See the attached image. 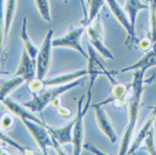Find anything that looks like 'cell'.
I'll return each mask as SVG.
<instances>
[{"label":"cell","mask_w":156,"mask_h":155,"mask_svg":"<svg viewBox=\"0 0 156 155\" xmlns=\"http://www.w3.org/2000/svg\"><path fill=\"white\" fill-rule=\"evenodd\" d=\"M151 67H156V47H151V49L148 52H146V55L142 58H140L134 64L121 69L119 72L122 74V72H127V71L140 70V69L147 70V69H149Z\"/></svg>","instance_id":"cell-17"},{"label":"cell","mask_w":156,"mask_h":155,"mask_svg":"<svg viewBox=\"0 0 156 155\" xmlns=\"http://www.w3.org/2000/svg\"><path fill=\"white\" fill-rule=\"evenodd\" d=\"M5 0H0V58L2 56V50L5 45V8H4Z\"/></svg>","instance_id":"cell-25"},{"label":"cell","mask_w":156,"mask_h":155,"mask_svg":"<svg viewBox=\"0 0 156 155\" xmlns=\"http://www.w3.org/2000/svg\"><path fill=\"white\" fill-rule=\"evenodd\" d=\"M14 76L22 77L25 82H29L36 77V58H33L25 49L22 52L20 64Z\"/></svg>","instance_id":"cell-11"},{"label":"cell","mask_w":156,"mask_h":155,"mask_svg":"<svg viewBox=\"0 0 156 155\" xmlns=\"http://www.w3.org/2000/svg\"><path fill=\"white\" fill-rule=\"evenodd\" d=\"M149 22L150 40L153 47H156V0H149Z\"/></svg>","instance_id":"cell-22"},{"label":"cell","mask_w":156,"mask_h":155,"mask_svg":"<svg viewBox=\"0 0 156 155\" xmlns=\"http://www.w3.org/2000/svg\"><path fill=\"white\" fill-rule=\"evenodd\" d=\"M86 1H87V4H90V1H91V0H86Z\"/></svg>","instance_id":"cell-35"},{"label":"cell","mask_w":156,"mask_h":155,"mask_svg":"<svg viewBox=\"0 0 156 155\" xmlns=\"http://www.w3.org/2000/svg\"><path fill=\"white\" fill-rule=\"evenodd\" d=\"M87 76V69H82V70L72 71V72H66V74H62V75H57L50 78H44L43 82L46 86H57V85L68 84L75 82L79 78L86 77Z\"/></svg>","instance_id":"cell-15"},{"label":"cell","mask_w":156,"mask_h":155,"mask_svg":"<svg viewBox=\"0 0 156 155\" xmlns=\"http://www.w3.org/2000/svg\"><path fill=\"white\" fill-rule=\"evenodd\" d=\"M21 40H22V43H23V49L26 50L33 58H36L37 56V52H39V48L34 45V42L32 41V39L29 38L28 32H27V18L23 19L22 21V28H21Z\"/></svg>","instance_id":"cell-20"},{"label":"cell","mask_w":156,"mask_h":155,"mask_svg":"<svg viewBox=\"0 0 156 155\" xmlns=\"http://www.w3.org/2000/svg\"><path fill=\"white\" fill-rule=\"evenodd\" d=\"M57 112H58V114L61 117H63V118H70L71 117V111L69 110V109H66V107H64V106H58L57 109Z\"/></svg>","instance_id":"cell-30"},{"label":"cell","mask_w":156,"mask_h":155,"mask_svg":"<svg viewBox=\"0 0 156 155\" xmlns=\"http://www.w3.org/2000/svg\"><path fill=\"white\" fill-rule=\"evenodd\" d=\"M44 86H46V85H44L43 79H40V78H37V77L33 78L32 81L28 82V89H29V91H30L32 93H34V95L41 92V91L43 90Z\"/></svg>","instance_id":"cell-28"},{"label":"cell","mask_w":156,"mask_h":155,"mask_svg":"<svg viewBox=\"0 0 156 155\" xmlns=\"http://www.w3.org/2000/svg\"><path fill=\"white\" fill-rule=\"evenodd\" d=\"M59 1H63V2H65V1H68V0H59Z\"/></svg>","instance_id":"cell-34"},{"label":"cell","mask_w":156,"mask_h":155,"mask_svg":"<svg viewBox=\"0 0 156 155\" xmlns=\"http://www.w3.org/2000/svg\"><path fill=\"white\" fill-rule=\"evenodd\" d=\"M35 5L39 11L41 18L46 20L47 22L51 21V12H50V5L49 0H35Z\"/></svg>","instance_id":"cell-24"},{"label":"cell","mask_w":156,"mask_h":155,"mask_svg":"<svg viewBox=\"0 0 156 155\" xmlns=\"http://www.w3.org/2000/svg\"><path fill=\"white\" fill-rule=\"evenodd\" d=\"M25 82V79L19 76H14L13 78L5 79L0 82V103H2L9 93H12L16 88Z\"/></svg>","instance_id":"cell-19"},{"label":"cell","mask_w":156,"mask_h":155,"mask_svg":"<svg viewBox=\"0 0 156 155\" xmlns=\"http://www.w3.org/2000/svg\"><path fill=\"white\" fill-rule=\"evenodd\" d=\"M106 2H107L108 7H110L111 12L114 15V18H115V19L118 20V22L126 29V32L128 34V38H127L126 43L133 42V41L135 40V33L133 32V29H132L129 16H127L128 14H126L127 12L119 5V2H118L117 0H106Z\"/></svg>","instance_id":"cell-10"},{"label":"cell","mask_w":156,"mask_h":155,"mask_svg":"<svg viewBox=\"0 0 156 155\" xmlns=\"http://www.w3.org/2000/svg\"><path fill=\"white\" fill-rule=\"evenodd\" d=\"M97 52H98L91 45H87V54H89V57H87V76L90 77L89 92H92V88H93V84H94L98 76H100V75L107 76L110 74V71L106 70L103 63L100 62Z\"/></svg>","instance_id":"cell-9"},{"label":"cell","mask_w":156,"mask_h":155,"mask_svg":"<svg viewBox=\"0 0 156 155\" xmlns=\"http://www.w3.org/2000/svg\"><path fill=\"white\" fill-rule=\"evenodd\" d=\"M86 33L90 40V45L97 50L103 57L107 59H114L113 54L104 43V27L101 23L100 16L98 15L90 25L86 26Z\"/></svg>","instance_id":"cell-4"},{"label":"cell","mask_w":156,"mask_h":155,"mask_svg":"<svg viewBox=\"0 0 156 155\" xmlns=\"http://www.w3.org/2000/svg\"><path fill=\"white\" fill-rule=\"evenodd\" d=\"M14 125V118L11 114H4L0 119V127L4 131H8L13 127Z\"/></svg>","instance_id":"cell-29"},{"label":"cell","mask_w":156,"mask_h":155,"mask_svg":"<svg viewBox=\"0 0 156 155\" xmlns=\"http://www.w3.org/2000/svg\"><path fill=\"white\" fill-rule=\"evenodd\" d=\"M0 142H2V143H6V145H8V146H12L13 148L18 149L19 152H21V153H26L27 148H25V147H22L21 145H19L16 141H14L13 139L11 138V136H8L5 133V132H2L1 129H0Z\"/></svg>","instance_id":"cell-27"},{"label":"cell","mask_w":156,"mask_h":155,"mask_svg":"<svg viewBox=\"0 0 156 155\" xmlns=\"http://www.w3.org/2000/svg\"><path fill=\"white\" fill-rule=\"evenodd\" d=\"M85 31V26L71 27L63 36H59L57 39H52V45L55 47H63V48H70L73 50L80 52L85 58L89 57V54L83 49L80 45V38Z\"/></svg>","instance_id":"cell-6"},{"label":"cell","mask_w":156,"mask_h":155,"mask_svg":"<svg viewBox=\"0 0 156 155\" xmlns=\"http://www.w3.org/2000/svg\"><path fill=\"white\" fill-rule=\"evenodd\" d=\"M52 35L54 31L49 29L36 56V77L44 79L51 65V52H52Z\"/></svg>","instance_id":"cell-5"},{"label":"cell","mask_w":156,"mask_h":155,"mask_svg":"<svg viewBox=\"0 0 156 155\" xmlns=\"http://www.w3.org/2000/svg\"><path fill=\"white\" fill-rule=\"evenodd\" d=\"M93 109L96 111V120H97L99 129L110 139V141L112 142V143H115L117 138H118L117 132H115V129H114L113 125L111 123L107 113H106L104 109H103L101 106H99V105H93Z\"/></svg>","instance_id":"cell-12"},{"label":"cell","mask_w":156,"mask_h":155,"mask_svg":"<svg viewBox=\"0 0 156 155\" xmlns=\"http://www.w3.org/2000/svg\"><path fill=\"white\" fill-rule=\"evenodd\" d=\"M141 9H149V4H143L141 0H126L125 11L127 12L130 20L132 29L135 33V23H136L137 13Z\"/></svg>","instance_id":"cell-18"},{"label":"cell","mask_w":156,"mask_h":155,"mask_svg":"<svg viewBox=\"0 0 156 155\" xmlns=\"http://www.w3.org/2000/svg\"><path fill=\"white\" fill-rule=\"evenodd\" d=\"M85 81V77H82L71 82V83H68V84H62L57 85V86H51V89H48V90H42L41 92L34 95V97L23 104L28 110H30L32 112H42V111L46 109L49 104H51V102L57 97H61V95H63L66 91L71 90L73 88H76L78 85L83 84Z\"/></svg>","instance_id":"cell-2"},{"label":"cell","mask_w":156,"mask_h":155,"mask_svg":"<svg viewBox=\"0 0 156 155\" xmlns=\"http://www.w3.org/2000/svg\"><path fill=\"white\" fill-rule=\"evenodd\" d=\"M144 149L151 155H155L156 154V148H155V128H153L149 131L148 135L146 136L144 139Z\"/></svg>","instance_id":"cell-26"},{"label":"cell","mask_w":156,"mask_h":155,"mask_svg":"<svg viewBox=\"0 0 156 155\" xmlns=\"http://www.w3.org/2000/svg\"><path fill=\"white\" fill-rule=\"evenodd\" d=\"M83 147H84V148H86V149H89L90 152H92V153H94V154H105V153H103V152H100L99 149H97L96 147H93L92 145H89V143H87V145H85V143H84V145H83Z\"/></svg>","instance_id":"cell-31"},{"label":"cell","mask_w":156,"mask_h":155,"mask_svg":"<svg viewBox=\"0 0 156 155\" xmlns=\"http://www.w3.org/2000/svg\"><path fill=\"white\" fill-rule=\"evenodd\" d=\"M26 128L28 129L29 134L34 138L35 142L37 143L39 148L41 149L42 154H47V148L52 147V139L50 132L47 128V125H41L32 120H22Z\"/></svg>","instance_id":"cell-7"},{"label":"cell","mask_w":156,"mask_h":155,"mask_svg":"<svg viewBox=\"0 0 156 155\" xmlns=\"http://www.w3.org/2000/svg\"><path fill=\"white\" fill-rule=\"evenodd\" d=\"M155 118H156V105L153 107L151 113H150L149 117L147 118L146 123L143 124L142 127H141L140 131L137 132V134H136V136H135V139H134V141L130 143L129 148H128V150H127V154H134L137 149L140 148V146L143 143L144 139H146V136L148 135L149 131L154 127Z\"/></svg>","instance_id":"cell-13"},{"label":"cell","mask_w":156,"mask_h":155,"mask_svg":"<svg viewBox=\"0 0 156 155\" xmlns=\"http://www.w3.org/2000/svg\"><path fill=\"white\" fill-rule=\"evenodd\" d=\"M148 1H149V0H148Z\"/></svg>","instance_id":"cell-36"},{"label":"cell","mask_w":156,"mask_h":155,"mask_svg":"<svg viewBox=\"0 0 156 155\" xmlns=\"http://www.w3.org/2000/svg\"><path fill=\"white\" fill-rule=\"evenodd\" d=\"M144 69L140 70H134L133 75V82L130 83V90H132V96H130L129 103H128V125L126 127V131L122 136L121 146L119 149V154L124 155L127 154V150L130 146V140L135 129V125L137 121V116L140 111V104H141V98L143 93V83H144Z\"/></svg>","instance_id":"cell-1"},{"label":"cell","mask_w":156,"mask_h":155,"mask_svg":"<svg viewBox=\"0 0 156 155\" xmlns=\"http://www.w3.org/2000/svg\"><path fill=\"white\" fill-rule=\"evenodd\" d=\"M73 125H75V119H72L70 123L66 124L65 126H62V127H49V126H47V128L50 132L51 136H54L63 146V145L72 142Z\"/></svg>","instance_id":"cell-16"},{"label":"cell","mask_w":156,"mask_h":155,"mask_svg":"<svg viewBox=\"0 0 156 155\" xmlns=\"http://www.w3.org/2000/svg\"><path fill=\"white\" fill-rule=\"evenodd\" d=\"M16 9V0H6L5 5V36H8Z\"/></svg>","instance_id":"cell-21"},{"label":"cell","mask_w":156,"mask_h":155,"mask_svg":"<svg viewBox=\"0 0 156 155\" xmlns=\"http://www.w3.org/2000/svg\"><path fill=\"white\" fill-rule=\"evenodd\" d=\"M2 103H4V105L6 106L8 110L11 111V113L13 116L18 117L21 120L27 119V120H32V121H35V123H39L41 125H46L44 121H42L36 116H34L32 113V111H28V109H27L25 105H20V104H18L16 102H14L13 99H11V98L8 97Z\"/></svg>","instance_id":"cell-14"},{"label":"cell","mask_w":156,"mask_h":155,"mask_svg":"<svg viewBox=\"0 0 156 155\" xmlns=\"http://www.w3.org/2000/svg\"><path fill=\"white\" fill-rule=\"evenodd\" d=\"M112 74L113 72H110L107 75V78L111 81L112 83V89H111V93L110 97L107 99L103 100L101 103L96 104V105H99V106H103L105 104H110V103H114V105H117V107H122L126 105V97H127V93L129 91L132 84H124L121 82H118L117 79L112 77Z\"/></svg>","instance_id":"cell-8"},{"label":"cell","mask_w":156,"mask_h":155,"mask_svg":"<svg viewBox=\"0 0 156 155\" xmlns=\"http://www.w3.org/2000/svg\"><path fill=\"white\" fill-rule=\"evenodd\" d=\"M51 105L55 107V109H57L58 106H61V98L59 97H57V98H55L54 100L51 102Z\"/></svg>","instance_id":"cell-32"},{"label":"cell","mask_w":156,"mask_h":155,"mask_svg":"<svg viewBox=\"0 0 156 155\" xmlns=\"http://www.w3.org/2000/svg\"><path fill=\"white\" fill-rule=\"evenodd\" d=\"M105 1L106 0H91L90 1V4H89V15H87V19L85 22L86 25H90L92 21L99 15V12L104 6Z\"/></svg>","instance_id":"cell-23"},{"label":"cell","mask_w":156,"mask_h":155,"mask_svg":"<svg viewBox=\"0 0 156 155\" xmlns=\"http://www.w3.org/2000/svg\"><path fill=\"white\" fill-rule=\"evenodd\" d=\"M92 92L87 93V103L83 106L84 102V96L80 97L78 102L77 114L75 117V125H73V131H72V147H73V154L79 155L84 145V116L90 107V102H91Z\"/></svg>","instance_id":"cell-3"},{"label":"cell","mask_w":156,"mask_h":155,"mask_svg":"<svg viewBox=\"0 0 156 155\" xmlns=\"http://www.w3.org/2000/svg\"><path fill=\"white\" fill-rule=\"evenodd\" d=\"M7 154H8V153H7L6 150L2 148V146L0 145V155H7Z\"/></svg>","instance_id":"cell-33"}]
</instances>
